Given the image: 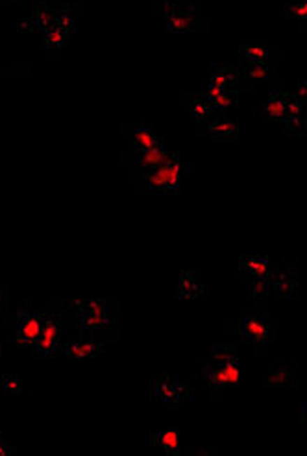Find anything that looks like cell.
I'll return each mask as SVG.
<instances>
[{
    "instance_id": "6da1fadb",
    "label": "cell",
    "mask_w": 307,
    "mask_h": 456,
    "mask_svg": "<svg viewBox=\"0 0 307 456\" xmlns=\"http://www.w3.org/2000/svg\"><path fill=\"white\" fill-rule=\"evenodd\" d=\"M69 316L78 330L85 333H112L119 329V305L106 299H82L70 301Z\"/></svg>"
},
{
    "instance_id": "7a4b0ae2",
    "label": "cell",
    "mask_w": 307,
    "mask_h": 456,
    "mask_svg": "<svg viewBox=\"0 0 307 456\" xmlns=\"http://www.w3.org/2000/svg\"><path fill=\"white\" fill-rule=\"evenodd\" d=\"M150 397L167 409H178L181 403H193L195 393L191 386L178 375H152L150 377Z\"/></svg>"
},
{
    "instance_id": "3957f363",
    "label": "cell",
    "mask_w": 307,
    "mask_h": 456,
    "mask_svg": "<svg viewBox=\"0 0 307 456\" xmlns=\"http://www.w3.org/2000/svg\"><path fill=\"white\" fill-rule=\"evenodd\" d=\"M181 168L184 163L178 155H170L163 165H159L150 172L141 176V190L150 192V195H169L180 189L181 181Z\"/></svg>"
},
{
    "instance_id": "277c9868",
    "label": "cell",
    "mask_w": 307,
    "mask_h": 456,
    "mask_svg": "<svg viewBox=\"0 0 307 456\" xmlns=\"http://www.w3.org/2000/svg\"><path fill=\"white\" fill-rule=\"evenodd\" d=\"M235 333L241 335L244 340L254 344L261 353L274 342L276 324L263 312H241V318L235 324Z\"/></svg>"
},
{
    "instance_id": "5b68a950",
    "label": "cell",
    "mask_w": 307,
    "mask_h": 456,
    "mask_svg": "<svg viewBox=\"0 0 307 456\" xmlns=\"http://www.w3.org/2000/svg\"><path fill=\"white\" fill-rule=\"evenodd\" d=\"M47 316V312H43V310L30 309V305L27 309L19 310L15 316V333L11 336V342L21 347L36 346L39 336H41Z\"/></svg>"
},
{
    "instance_id": "8992f818",
    "label": "cell",
    "mask_w": 307,
    "mask_h": 456,
    "mask_svg": "<svg viewBox=\"0 0 307 456\" xmlns=\"http://www.w3.org/2000/svg\"><path fill=\"white\" fill-rule=\"evenodd\" d=\"M65 333H67V329H65L63 318L61 316L48 314L38 344L32 347L33 355H38V357H52V355L59 353L61 344L65 340Z\"/></svg>"
},
{
    "instance_id": "52a82bcc",
    "label": "cell",
    "mask_w": 307,
    "mask_h": 456,
    "mask_svg": "<svg viewBox=\"0 0 307 456\" xmlns=\"http://www.w3.org/2000/svg\"><path fill=\"white\" fill-rule=\"evenodd\" d=\"M59 353L67 358H102L106 357V347L95 340L93 333L78 330V335L63 340Z\"/></svg>"
},
{
    "instance_id": "ba28073f",
    "label": "cell",
    "mask_w": 307,
    "mask_h": 456,
    "mask_svg": "<svg viewBox=\"0 0 307 456\" xmlns=\"http://www.w3.org/2000/svg\"><path fill=\"white\" fill-rule=\"evenodd\" d=\"M172 153H169V150L165 148V142L159 141L156 146L149 148V150H144V152L135 153V161L132 163L133 172L139 174V178L143 176V174L150 172L159 165H163L167 159H170Z\"/></svg>"
},
{
    "instance_id": "9c48e42d",
    "label": "cell",
    "mask_w": 307,
    "mask_h": 456,
    "mask_svg": "<svg viewBox=\"0 0 307 456\" xmlns=\"http://www.w3.org/2000/svg\"><path fill=\"white\" fill-rule=\"evenodd\" d=\"M206 289L202 283L200 272L196 270H184L174 287L176 299H198L204 296Z\"/></svg>"
},
{
    "instance_id": "30bf717a",
    "label": "cell",
    "mask_w": 307,
    "mask_h": 456,
    "mask_svg": "<svg viewBox=\"0 0 307 456\" xmlns=\"http://www.w3.org/2000/svg\"><path fill=\"white\" fill-rule=\"evenodd\" d=\"M297 275L291 266L278 268L270 279V289L281 299H292L297 294Z\"/></svg>"
},
{
    "instance_id": "8fae6325",
    "label": "cell",
    "mask_w": 307,
    "mask_h": 456,
    "mask_svg": "<svg viewBox=\"0 0 307 456\" xmlns=\"http://www.w3.org/2000/svg\"><path fill=\"white\" fill-rule=\"evenodd\" d=\"M239 268L243 273H250L252 278H267L272 279L274 272L278 270L274 262L263 255H244L239 259Z\"/></svg>"
},
{
    "instance_id": "7c38bea8",
    "label": "cell",
    "mask_w": 307,
    "mask_h": 456,
    "mask_svg": "<svg viewBox=\"0 0 307 456\" xmlns=\"http://www.w3.org/2000/svg\"><path fill=\"white\" fill-rule=\"evenodd\" d=\"M150 443L158 449H163L167 455H184V446L180 441V432L178 429H165L159 430L156 434H150Z\"/></svg>"
},
{
    "instance_id": "4fadbf2b",
    "label": "cell",
    "mask_w": 307,
    "mask_h": 456,
    "mask_svg": "<svg viewBox=\"0 0 307 456\" xmlns=\"http://www.w3.org/2000/svg\"><path fill=\"white\" fill-rule=\"evenodd\" d=\"M294 384H297V379L287 366L270 367L269 372L263 373V377H261V386H265V388H289Z\"/></svg>"
},
{
    "instance_id": "5bb4252c",
    "label": "cell",
    "mask_w": 307,
    "mask_h": 456,
    "mask_svg": "<svg viewBox=\"0 0 307 456\" xmlns=\"http://www.w3.org/2000/svg\"><path fill=\"white\" fill-rule=\"evenodd\" d=\"M128 137H130V148H132L133 153L144 152V150L156 146L161 141V139L156 137L152 126H135Z\"/></svg>"
},
{
    "instance_id": "9a60e30c",
    "label": "cell",
    "mask_w": 307,
    "mask_h": 456,
    "mask_svg": "<svg viewBox=\"0 0 307 456\" xmlns=\"http://www.w3.org/2000/svg\"><path fill=\"white\" fill-rule=\"evenodd\" d=\"M287 102H289V95H276L270 96L265 104L261 105V115L265 116L267 121H285L287 116Z\"/></svg>"
},
{
    "instance_id": "2e32d148",
    "label": "cell",
    "mask_w": 307,
    "mask_h": 456,
    "mask_svg": "<svg viewBox=\"0 0 307 456\" xmlns=\"http://www.w3.org/2000/svg\"><path fill=\"white\" fill-rule=\"evenodd\" d=\"M207 131L213 139H218V141H228V139L237 137V126H235V122L230 121L228 116L211 119L207 122Z\"/></svg>"
},
{
    "instance_id": "e0dca14e",
    "label": "cell",
    "mask_w": 307,
    "mask_h": 456,
    "mask_svg": "<svg viewBox=\"0 0 307 456\" xmlns=\"http://www.w3.org/2000/svg\"><path fill=\"white\" fill-rule=\"evenodd\" d=\"M202 372H204V379H206L207 388L211 392L213 399H223V392L226 390L224 386V381L220 377V373H218V367L215 362H207L206 366L202 367Z\"/></svg>"
},
{
    "instance_id": "ac0fdd59",
    "label": "cell",
    "mask_w": 307,
    "mask_h": 456,
    "mask_svg": "<svg viewBox=\"0 0 307 456\" xmlns=\"http://www.w3.org/2000/svg\"><path fill=\"white\" fill-rule=\"evenodd\" d=\"M56 17H58V11L52 10V8H50L48 4H45V2L36 6V11H33V22H36V26H38L41 32H47V30L56 26Z\"/></svg>"
},
{
    "instance_id": "d6986e66",
    "label": "cell",
    "mask_w": 307,
    "mask_h": 456,
    "mask_svg": "<svg viewBox=\"0 0 307 456\" xmlns=\"http://www.w3.org/2000/svg\"><path fill=\"white\" fill-rule=\"evenodd\" d=\"M272 292L270 289V279L267 278H252L248 287L250 299L257 305H265L269 301V296Z\"/></svg>"
},
{
    "instance_id": "ffe728a7",
    "label": "cell",
    "mask_w": 307,
    "mask_h": 456,
    "mask_svg": "<svg viewBox=\"0 0 307 456\" xmlns=\"http://www.w3.org/2000/svg\"><path fill=\"white\" fill-rule=\"evenodd\" d=\"M218 373L224 381L226 388H237L239 379H241V372H239V360H230L224 364H217Z\"/></svg>"
},
{
    "instance_id": "44dd1931",
    "label": "cell",
    "mask_w": 307,
    "mask_h": 456,
    "mask_svg": "<svg viewBox=\"0 0 307 456\" xmlns=\"http://www.w3.org/2000/svg\"><path fill=\"white\" fill-rule=\"evenodd\" d=\"M70 33L65 32L63 28L54 26L50 28V30H47V32H43V45H45V48H48V50H52V48H61L67 45Z\"/></svg>"
},
{
    "instance_id": "7402d4cb",
    "label": "cell",
    "mask_w": 307,
    "mask_h": 456,
    "mask_svg": "<svg viewBox=\"0 0 307 456\" xmlns=\"http://www.w3.org/2000/svg\"><path fill=\"white\" fill-rule=\"evenodd\" d=\"M209 360L215 364H224L230 360H239V351L235 347L226 346V344H218L209 349Z\"/></svg>"
},
{
    "instance_id": "603a6c76",
    "label": "cell",
    "mask_w": 307,
    "mask_h": 456,
    "mask_svg": "<svg viewBox=\"0 0 307 456\" xmlns=\"http://www.w3.org/2000/svg\"><path fill=\"white\" fill-rule=\"evenodd\" d=\"M189 111H191V119L195 122H207L211 119L213 107L206 98H196L189 105Z\"/></svg>"
},
{
    "instance_id": "cb8c5ba5",
    "label": "cell",
    "mask_w": 307,
    "mask_h": 456,
    "mask_svg": "<svg viewBox=\"0 0 307 456\" xmlns=\"http://www.w3.org/2000/svg\"><path fill=\"white\" fill-rule=\"evenodd\" d=\"M241 54H243L248 61H252V63H265L270 56L269 48L255 47V45H246V47H243L241 48Z\"/></svg>"
},
{
    "instance_id": "d4e9b609",
    "label": "cell",
    "mask_w": 307,
    "mask_h": 456,
    "mask_svg": "<svg viewBox=\"0 0 307 456\" xmlns=\"http://www.w3.org/2000/svg\"><path fill=\"white\" fill-rule=\"evenodd\" d=\"M204 98H206V96H204ZM206 100L209 102V105H211L213 109H224V107H230V105L237 104L239 98L235 91H224V93H220V95L209 96V98Z\"/></svg>"
},
{
    "instance_id": "484cf974",
    "label": "cell",
    "mask_w": 307,
    "mask_h": 456,
    "mask_svg": "<svg viewBox=\"0 0 307 456\" xmlns=\"http://www.w3.org/2000/svg\"><path fill=\"white\" fill-rule=\"evenodd\" d=\"M243 73L248 76V78L255 79V82H265V79L270 78V68L267 67L265 63H252V61H246L243 67Z\"/></svg>"
},
{
    "instance_id": "4316f807",
    "label": "cell",
    "mask_w": 307,
    "mask_h": 456,
    "mask_svg": "<svg viewBox=\"0 0 307 456\" xmlns=\"http://www.w3.org/2000/svg\"><path fill=\"white\" fill-rule=\"evenodd\" d=\"M0 384L4 392L11 393V395H19L22 392V377L19 373H6L0 379Z\"/></svg>"
},
{
    "instance_id": "83f0119b",
    "label": "cell",
    "mask_w": 307,
    "mask_h": 456,
    "mask_svg": "<svg viewBox=\"0 0 307 456\" xmlns=\"http://www.w3.org/2000/svg\"><path fill=\"white\" fill-rule=\"evenodd\" d=\"M15 455V447L11 446L10 440H6L4 436L0 434V456H13Z\"/></svg>"
},
{
    "instance_id": "f1b7e54d",
    "label": "cell",
    "mask_w": 307,
    "mask_h": 456,
    "mask_svg": "<svg viewBox=\"0 0 307 456\" xmlns=\"http://www.w3.org/2000/svg\"><path fill=\"white\" fill-rule=\"evenodd\" d=\"M8 310V289L0 287V314Z\"/></svg>"
},
{
    "instance_id": "f546056e",
    "label": "cell",
    "mask_w": 307,
    "mask_h": 456,
    "mask_svg": "<svg viewBox=\"0 0 307 456\" xmlns=\"http://www.w3.org/2000/svg\"><path fill=\"white\" fill-rule=\"evenodd\" d=\"M298 423L302 425V429L307 432V403H304L300 406V418H298Z\"/></svg>"
},
{
    "instance_id": "4dcf8cb0",
    "label": "cell",
    "mask_w": 307,
    "mask_h": 456,
    "mask_svg": "<svg viewBox=\"0 0 307 456\" xmlns=\"http://www.w3.org/2000/svg\"><path fill=\"white\" fill-rule=\"evenodd\" d=\"M298 98H302L304 102H307V82H300V84H298Z\"/></svg>"
},
{
    "instance_id": "1f68e13d",
    "label": "cell",
    "mask_w": 307,
    "mask_h": 456,
    "mask_svg": "<svg viewBox=\"0 0 307 456\" xmlns=\"http://www.w3.org/2000/svg\"><path fill=\"white\" fill-rule=\"evenodd\" d=\"M0 357H2V349H0Z\"/></svg>"
}]
</instances>
